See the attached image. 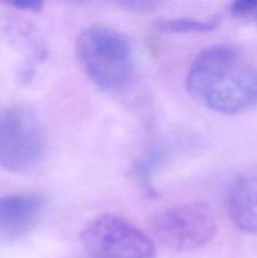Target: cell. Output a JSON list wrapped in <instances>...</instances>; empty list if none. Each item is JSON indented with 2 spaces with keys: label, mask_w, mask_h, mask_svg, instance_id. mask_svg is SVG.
<instances>
[{
  "label": "cell",
  "mask_w": 257,
  "mask_h": 258,
  "mask_svg": "<svg viewBox=\"0 0 257 258\" xmlns=\"http://www.w3.org/2000/svg\"><path fill=\"white\" fill-rule=\"evenodd\" d=\"M186 88L209 110L238 115L257 105V66L233 45H213L191 62Z\"/></svg>",
  "instance_id": "cell-1"
},
{
  "label": "cell",
  "mask_w": 257,
  "mask_h": 258,
  "mask_svg": "<svg viewBox=\"0 0 257 258\" xmlns=\"http://www.w3.org/2000/svg\"><path fill=\"white\" fill-rule=\"evenodd\" d=\"M12 5L15 8H19V9L33 10V12H38L43 8L42 2H17L13 3Z\"/></svg>",
  "instance_id": "cell-9"
},
{
  "label": "cell",
  "mask_w": 257,
  "mask_h": 258,
  "mask_svg": "<svg viewBox=\"0 0 257 258\" xmlns=\"http://www.w3.org/2000/svg\"><path fill=\"white\" fill-rule=\"evenodd\" d=\"M91 258H156L153 241L120 216L106 213L93 218L81 232Z\"/></svg>",
  "instance_id": "cell-5"
},
{
  "label": "cell",
  "mask_w": 257,
  "mask_h": 258,
  "mask_svg": "<svg viewBox=\"0 0 257 258\" xmlns=\"http://www.w3.org/2000/svg\"><path fill=\"white\" fill-rule=\"evenodd\" d=\"M76 53L87 77L101 90L118 91L133 77V48L113 28L102 24L86 28L78 35Z\"/></svg>",
  "instance_id": "cell-2"
},
{
  "label": "cell",
  "mask_w": 257,
  "mask_h": 258,
  "mask_svg": "<svg viewBox=\"0 0 257 258\" xmlns=\"http://www.w3.org/2000/svg\"><path fill=\"white\" fill-rule=\"evenodd\" d=\"M228 214L237 229L257 234V164L237 175L228 193Z\"/></svg>",
  "instance_id": "cell-7"
},
{
  "label": "cell",
  "mask_w": 257,
  "mask_h": 258,
  "mask_svg": "<svg viewBox=\"0 0 257 258\" xmlns=\"http://www.w3.org/2000/svg\"><path fill=\"white\" fill-rule=\"evenodd\" d=\"M249 19L257 20V2H254V7H253V9H252V13H251V17H249Z\"/></svg>",
  "instance_id": "cell-10"
},
{
  "label": "cell",
  "mask_w": 257,
  "mask_h": 258,
  "mask_svg": "<svg viewBox=\"0 0 257 258\" xmlns=\"http://www.w3.org/2000/svg\"><path fill=\"white\" fill-rule=\"evenodd\" d=\"M45 199L38 193L0 197V237L15 241L32 232L44 216Z\"/></svg>",
  "instance_id": "cell-6"
},
{
  "label": "cell",
  "mask_w": 257,
  "mask_h": 258,
  "mask_svg": "<svg viewBox=\"0 0 257 258\" xmlns=\"http://www.w3.org/2000/svg\"><path fill=\"white\" fill-rule=\"evenodd\" d=\"M221 23L219 17L206 18H166V19H158L155 22V28L160 32L166 33H204L211 32L212 29L218 27Z\"/></svg>",
  "instance_id": "cell-8"
},
{
  "label": "cell",
  "mask_w": 257,
  "mask_h": 258,
  "mask_svg": "<svg viewBox=\"0 0 257 258\" xmlns=\"http://www.w3.org/2000/svg\"><path fill=\"white\" fill-rule=\"evenodd\" d=\"M45 150V134L37 113L24 105L0 108V168L23 173L34 168Z\"/></svg>",
  "instance_id": "cell-3"
},
{
  "label": "cell",
  "mask_w": 257,
  "mask_h": 258,
  "mask_svg": "<svg viewBox=\"0 0 257 258\" xmlns=\"http://www.w3.org/2000/svg\"><path fill=\"white\" fill-rule=\"evenodd\" d=\"M154 238L173 252H193L203 248L216 236L217 218L204 202H189L166 208L153 217Z\"/></svg>",
  "instance_id": "cell-4"
}]
</instances>
